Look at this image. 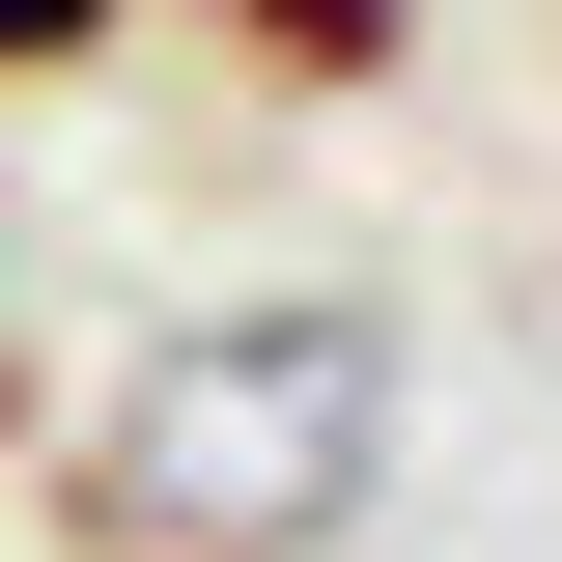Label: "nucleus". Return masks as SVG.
I'll return each mask as SVG.
<instances>
[{"label": "nucleus", "mask_w": 562, "mask_h": 562, "mask_svg": "<svg viewBox=\"0 0 562 562\" xmlns=\"http://www.w3.org/2000/svg\"><path fill=\"white\" fill-rule=\"evenodd\" d=\"M394 506V310L366 281H198L113 394H57V562H366Z\"/></svg>", "instance_id": "obj_1"}, {"label": "nucleus", "mask_w": 562, "mask_h": 562, "mask_svg": "<svg viewBox=\"0 0 562 562\" xmlns=\"http://www.w3.org/2000/svg\"><path fill=\"white\" fill-rule=\"evenodd\" d=\"M225 29V85H281V113H366V85L422 57V0H198Z\"/></svg>", "instance_id": "obj_2"}, {"label": "nucleus", "mask_w": 562, "mask_h": 562, "mask_svg": "<svg viewBox=\"0 0 562 562\" xmlns=\"http://www.w3.org/2000/svg\"><path fill=\"white\" fill-rule=\"evenodd\" d=\"M113 29L140 0H0V85H113Z\"/></svg>", "instance_id": "obj_3"}, {"label": "nucleus", "mask_w": 562, "mask_h": 562, "mask_svg": "<svg viewBox=\"0 0 562 562\" xmlns=\"http://www.w3.org/2000/svg\"><path fill=\"white\" fill-rule=\"evenodd\" d=\"M0 338H29V198H0Z\"/></svg>", "instance_id": "obj_4"}, {"label": "nucleus", "mask_w": 562, "mask_h": 562, "mask_svg": "<svg viewBox=\"0 0 562 562\" xmlns=\"http://www.w3.org/2000/svg\"><path fill=\"white\" fill-rule=\"evenodd\" d=\"M0 450H29V338H0Z\"/></svg>", "instance_id": "obj_5"}]
</instances>
